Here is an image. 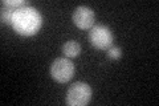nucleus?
I'll use <instances>...</instances> for the list:
<instances>
[{"label": "nucleus", "instance_id": "7ed1b4c3", "mask_svg": "<svg viewBox=\"0 0 159 106\" xmlns=\"http://www.w3.org/2000/svg\"><path fill=\"white\" fill-rule=\"evenodd\" d=\"M89 40H90L92 45L96 49L99 50H107L113 45V32L107 25L97 24L93 25L89 32Z\"/></svg>", "mask_w": 159, "mask_h": 106}, {"label": "nucleus", "instance_id": "20e7f679", "mask_svg": "<svg viewBox=\"0 0 159 106\" xmlns=\"http://www.w3.org/2000/svg\"><path fill=\"white\" fill-rule=\"evenodd\" d=\"M51 76L54 81L65 84L74 76V64L68 57H58L51 65Z\"/></svg>", "mask_w": 159, "mask_h": 106}, {"label": "nucleus", "instance_id": "39448f33", "mask_svg": "<svg viewBox=\"0 0 159 106\" xmlns=\"http://www.w3.org/2000/svg\"><path fill=\"white\" fill-rule=\"evenodd\" d=\"M72 20L80 29H90L94 25V12L86 6H80L73 11Z\"/></svg>", "mask_w": 159, "mask_h": 106}, {"label": "nucleus", "instance_id": "423d86ee", "mask_svg": "<svg viewBox=\"0 0 159 106\" xmlns=\"http://www.w3.org/2000/svg\"><path fill=\"white\" fill-rule=\"evenodd\" d=\"M80 52H81V45L77 41H74V40H69V41H66L62 45V53H64V56L68 58L77 57Z\"/></svg>", "mask_w": 159, "mask_h": 106}, {"label": "nucleus", "instance_id": "f03ea898", "mask_svg": "<svg viewBox=\"0 0 159 106\" xmlns=\"http://www.w3.org/2000/svg\"><path fill=\"white\" fill-rule=\"evenodd\" d=\"M92 98V88L86 82H74L66 92L65 102L69 106H85Z\"/></svg>", "mask_w": 159, "mask_h": 106}, {"label": "nucleus", "instance_id": "0eeeda50", "mask_svg": "<svg viewBox=\"0 0 159 106\" xmlns=\"http://www.w3.org/2000/svg\"><path fill=\"white\" fill-rule=\"evenodd\" d=\"M28 6H29L28 0H3L2 2V7L12 9V11H16L19 8L28 7Z\"/></svg>", "mask_w": 159, "mask_h": 106}, {"label": "nucleus", "instance_id": "1a4fd4ad", "mask_svg": "<svg viewBox=\"0 0 159 106\" xmlns=\"http://www.w3.org/2000/svg\"><path fill=\"white\" fill-rule=\"evenodd\" d=\"M13 12H15V11H12V9H8V8L2 7V12H0V16H2V23L11 24V23H12Z\"/></svg>", "mask_w": 159, "mask_h": 106}, {"label": "nucleus", "instance_id": "6e6552de", "mask_svg": "<svg viewBox=\"0 0 159 106\" xmlns=\"http://www.w3.org/2000/svg\"><path fill=\"white\" fill-rule=\"evenodd\" d=\"M122 56V49L121 47H117V45H111L110 48L107 49V57L111 60H118Z\"/></svg>", "mask_w": 159, "mask_h": 106}, {"label": "nucleus", "instance_id": "f257e3e1", "mask_svg": "<svg viewBox=\"0 0 159 106\" xmlns=\"http://www.w3.org/2000/svg\"><path fill=\"white\" fill-rule=\"evenodd\" d=\"M43 24V17L36 8L31 6L19 8L13 12L12 16V28L15 32L21 36H33L36 35Z\"/></svg>", "mask_w": 159, "mask_h": 106}]
</instances>
